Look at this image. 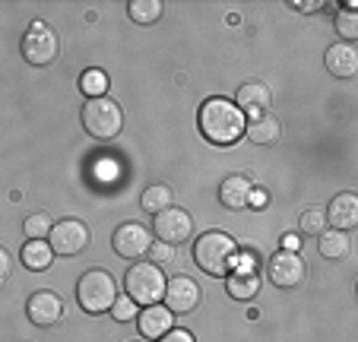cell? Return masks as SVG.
I'll return each instance as SVG.
<instances>
[{
    "mask_svg": "<svg viewBox=\"0 0 358 342\" xmlns=\"http://www.w3.org/2000/svg\"><path fill=\"white\" fill-rule=\"evenodd\" d=\"M244 114L229 99H206L200 105V134L216 146H231L244 136Z\"/></svg>",
    "mask_w": 358,
    "mask_h": 342,
    "instance_id": "6da1fadb",
    "label": "cell"
},
{
    "mask_svg": "<svg viewBox=\"0 0 358 342\" xmlns=\"http://www.w3.org/2000/svg\"><path fill=\"white\" fill-rule=\"evenodd\" d=\"M235 257H238V244L231 235L225 231H206L194 241V263L203 269L206 276H229L235 269Z\"/></svg>",
    "mask_w": 358,
    "mask_h": 342,
    "instance_id": "7a4b0ae2",
    "label": "cell"
},
{
    "mask_svg": "<svg viewBox=\"0 0 358 342\" xmlns=\"http://www.w3.org/2000/svg\"><path fill=\"white\" fill-rule=\"evenodd\" d=\"M165 273L162 266H156V263H134V266L127 269V276H124V292H127V298L136 304V308H152V304L162 301L165 295Z\"/></svg>",
    "mask_w": 358,
    "mask_h": 342,
    "instance_id": "3957f363",
    "label": "cell"
},
{
    "mask_svg": "<svg viewBox=\"0 0 358 342\" xmlns=\"http://www.w3.org/2000/svg\"><path fill=\"white\" fill-rule=\"evenodd\" d=\"M115 298H117V285L111 279V273H105V269H89L76 282V304L86 314H105V311H111Z\"/></svg>",
    "mask_w": 358,
    "mask_h": 342,
    "instance_id": "277c9868",
    "label": "cell"
},
{
    "mask_svg": "<svg viewBox=\"0 0 358 342\" xmlns=\"http://www.w3.org/2000/svg\"><path fill=\"white\" fill-rule=\"evenodd\" d=\"M83 127H86L89 136L95 140H115L124 127V114H121V105L108 95L101 99H86L83 105Z\"/></svg>",
    "mask_w": 358,
    "mask_h": 342,
    "instance_id": "5b68a950",
    "label": "cell"
},
{
    "mask_svg": "<svg viewBox=\"0 0 358 342\" xmlns=\"http://www.w3.org/2000/svg\"><path fill=\"white\" fill-rule=\"evenodd\" d=\"M57 54H61V41L45 22H32L26 35H22V57L35 67H48V64L57 61Z\"/></svg>",
    "mask_w": 358,
    "mask_h": 342,
    "instance_id": "8992f818",
    "label": "cell"
},
{
    "mask_svg": "<svg viewBox=\"0 0 358 342\" xmlns=\"http://www.w3.org/2000/svg\"><path fill=\"white\" fill-rule=\"evenodd\" d=\"M48 248L55 250L57 257H76L89 248V228L80 219H64L51 225L48 235Z\"/></svg>",
    "mask_w": 358,
    "mask_h": 342,
    "instance_id": "52a82bcc",
    "label": "cell"
},
{
    "mask_svg": "<svg viewBox=\"0 0 358 342\" xmlns=\"http://www.w3.org/2000/svg\"><path fill=\"white\" fill-rule=\"evenodd\" d=\"M152 219H156V238L162 244L178 248V244H184L194 235V219H190V213L181 206H169V209H162V213H156Z\"/></svg>",
    "mask_w": 358,
    "mask_h": 342,
    "instance_id": "ba28073f",
    "label": "cell"
},
{
    "mask_svg": "<svg viewBox=\"0 0 358 342\" xmlns=\"http://www.w3.org/2000/svg\"><path fill=\"white\" fill-rule=\"evenodd\" d=\"M266 276H270V282L276 289H298L304 282V276H308V266H304V260L298 254L279 250V254H273L270 263H266Z\"/></svg>",
    "mask_w": 358,
    "mask_h": 342,
    "instance_id": "9c48e42d",
    "label": "cell"
},
{
    "mask_svg": "<svg viewBox=\"0 0 358 342\" xmlns=\"http://www.w3.org/2000/svg\"><path fill=\"white\" fill-rule=\"evenodd\" d=\"M111 248L124 260H140L143 254H149L152 241H149V231L140 222H124V225H117L115 235H111Z\"/></svg>",
    "mask_w": 358,
    "mask_h": 342,
    "instance_id": "30bf717a",
    "label": "cell"
},
{
    "mask_svg": "<svg viewBox=\"0 0 358 342\" xmlns=\"http://www.w3.org/2000/svg\"><path fill=\"white\" fill-rule=\"evenodd\" d=\"M162 298L171 314H190V311L200 304V285H196L190 276H175V279L165 282Z\"/></svg>",
    "mask_w": 358,
    "mask_h": 342,
    "instance_id": "8fae6325",
    "label": "cell"
},
{
    "mask_svg": "<svg viewBox=\"0 0 358 342\" xmlns=\"http://www.w3.org/2000/svg\"><path fill=\"white\" fill-rule=\"evenodd\" d=\"M26 317L35 323V327H55V323H61V317H64L61 295H55L51 289L35 292L26 304Z\"/></svg>",
    "mask_w": 358,
    "mask_h": 342,
    "instance_id": "7c38bea8",
    "label": "cell"
},
{
    "mask_svg": "<svg viewBox=\"0 0 358 342\" xmlns=\"http://www.w3.org/2000/svg\"><path fill=\"white\" fill-rule=\"evenodd\" d=\"M270 101H273V92L264 86V83H244L235 95V108L244 114V117H257V114H266L270 111Z\"/></svg>",
    "mask_w": 358,
    "mask_h": 342,
    "instance_id": "4fadbf2b",
    "label": "cell"
},
{
    "mask_svg": "<svg viewBox=\"0 0 358 342\" xmlns=\"http://www.w3.org/2000/svg\"><path fill=\"white\" fill-rule=\"evenodd\" d=\"M171 323H175V314H171L169 308H162V304L143 308L140 314H136V327H140V336H143V339H152V342H156L159 336L169 333Z\"/></svg>",
    "mask_w": 358,
    "mask_h": 342,
    "instance_id": "5bb4252c",
    "label": "cell"
},
{
    "mask_svg": "<svg viewBox=\"0 0 358 342\" xmlns=\"http://www.w3.org/2000/svg\"><path fill=\"white\" fill-rule=\"evenodd\" d=\"M327 70H330L336 80H352L358 73V51L345 41H336V45L327 48Z\"/></svg>",
    "mask_w": 358,
    "mask_h": 342,
    "instance_id": "9a60e30c",
    "label": "cell"
},
{
    "mask_svg": "<svg viewBox=\"0 0 358 342\" xmlns=\"http://www.w3.org/2000/svg\"><path fill=\"white\" fill-rule=\"evenodd\" d=\"M327 222L336 231H352L358 225V197L355 194H339L327 206Z\"/></svg>",
    "mask_w": 358,
    "mask_h": 342,
    "instance_id": "2e32d148",
    "label": "cell"
},
{
    "mask_svg": "<svg viewBox=\"0 0 358 342\" xmlns=\"http://www.w3.org/2000/svg\"><path fill=\"white\" fill-rule=\"evenodd\" d=\"M260 292V273L250 266V260H244L241 266H235L229 273V295L238 301H248Z\"/></svg>",
    "mask_w": 358,
    "mask_h": 342,
    "instance_id": "e0dca14e",
    "label": "cell"
},
{
    "mask_svg": "<svg viewBox=\"0 0 358 342\" xmlns=\"http://www.w3.org/2000/svg\"><path fill=\"white\" fill-rule=\"evenodd\" d=\"M250 190H254V184L248 175H231L219 184V203L225 209H244L250 203Z\"/></svg>",
    "mask_w": 358,
    "mask_h": 342,
    "instance_id": "ac0fdd59",
    "label": "cell"
},
{
    "mask_svg": "<svg viewBox=\"0 0 358 342\" xmlns=\"http://www.w3.org/2000/svg\"><path fill=\"white\" fill-rule=\"evenodd\" d=\"M250 143H257V146H270V143L279 140L282 134V124H279L276 114H257V117H250L248 127H244Z\"/></svg>",
    "mask_w": 358,
    "mask_h": 342,
    "instance_id": "d6986e66",
    "label": "cell"
},
{
    "mask_svg": "<svg viewBox=\"0 0 358 342\" xmlns=\"http://www.w3.org/2000/svg\"><path fill=\"white\" fill-rule=\"evenodd\" d=\"M320 241H317V250H320V257H327V260H343L345 254H349V235L345 231H320Z\"/></svg>",
    "mask_w": 358,
    "mask_h": 342,
    "instance_id": "ffe728a7",
    "label": "cell"
},
{
    "mask_svg": "<svg viewBox=\"0 0 358 342\" xmlns=\"http://www.w3.org/2000/svg\"><path fill=\"white\" fill-rule=\"evenodd\" d=\"M171 200H175V190H171L169 184H149L140 197V206L156 215V213H162V209H169Z\"/></svg>",
    "mask_w": 358,
    "mask_h": 342,
    "instance_id": "44dd1931",
    "label": "cell"
},
{
    "mask_svg": "<svg viewBox=\"0 0 358 342\" xmlns=\"http://www.w3.org/2000/svg\"><path fill=\"white\" fill-rule=\"evenodd\" d=\"M22 266L32 269V273H41V269L51 266V257H55V250L48 248V241H26V248H22Z\"/></svg>",
    "mask_w": 358,
    "mask_h": 342,
    "instance_id": "7402d4cb",
    "label": "cell"
},
{
    "mask_svg": "<svg viewBox=\"0 0 358 342\" xmlns=\"http://www.w3.org/2000/svg\"><path fill=\"white\" fill-rule=\"evenodd\" d=\"M127 13H130V20L140 22V26H152V22H159V16H162V3H159V0H130Z\"/></svg>",
    "mask_w": 358,
    "mask_h": 342,
    "instance_id": "603a6c76",
    "label": "cell"
},
{
    "mask_svg": "<svg viewBox=\"0 0 358 342\" xmlns=\"http://www.w3.org/2000/svg\"><path fill=\"white\" fill-rule=\"evenodd\" d=\"M80 92L86 99H101V95H108V73L105 70H86L80 76Z\"/></svg>",
    "mask_w": 358,
    "mask_h": 342,
    "instance_id": "cb8c5ba5",
    "label": "cell"
},
{
    "mask_svg": "<svg viewBox=\"0 0 358 342\" xmlns=\"http://www.w3.org/2000/svg\"><path fill=\"white\" fill-rule=\"evenodd\" d=\"M51 225H55V222H51L48 213H32L22 222V231H26L29 241H45V238L51 235Z\"/></svg>",
    "mask_w": 358,
    "mask_h": 342,
    "instance_id": "d4e9b609",
    "label": "cell"
},
{
    "mask_svg": "<svg viewBox=\"0 0 358 342\" xmlns=\"http://www.w3.org/2000/svg\"><path fill=\"white\" fill-rule=\"evenodd\" d=\"M298 228H301V235H320L327 231V213L320 206H308L298 219Z\"/></svg>",
    "mask_w": 358,
    "mask_h": 342,
    "instance_id": "484cf974",
    "label": "cell"
},
{
    "mask_svg": "<svg viewBox=\"0 0 358 342\" xmlns=\"http://www.w3.org/2000/svg\"><path fill=\"white\" fill-rule=\"evenodd\" d=\"M336 32H339V38H345V45H352V38H358V13L343 10L336 16Z\"/></svg>",
    "mask_w": 358,
    "mask_h": 342,
    "instance_id": "4316f807",
    "label": "cell"
},
{
    "mask_svg": "<svg viewBox=\"0 0 358 342\" xmlns=\"http://www.w3.org/2000/svg\"><path fill=\"white\" fill-rule=\"evenodd\" d=\"M136 314H140V311H136V304L130 301L127 295H124V298H115V304H111V317H115V320H121V323L136 320Z\"/></svg>",
    "mask_w": 358,
    "mask_h": 342,
    "instance_id": "83f0119b",
    "label": "cell"
},
{
    "mask_svg": "<svg viewBox=\"0 0 358 342\" xmlns=\"http://www.w3.org/2000/svg\"><path fill=\"white\" fill-rule=\"evenodd\" d=\"M149 254H152V263H156V266H162V263H169L171 257H175V248H171V244L156 241V248H149Z\"/></svg>",
    "mask_w": 358,
    "mask_h": 342,
    "instance_id": "f1b7e54d",
    "label": "cell"
},
{
    "mask_svg": "<svg viewBox=\"0 0 358 342\" xmlns=\"http://www.w3.org/2000/svg\"><path fill=\"white\" fill-rule=\"evenodd\" d=\"M156 342H194V336H190L187 329H169V333L159 336Z\"/></svg>",
    "mask_w": 358,
    "mask_h": 342,
    "instance_id": "f546056e",
    "label": "cell"
},
{
    "mask_svg": "<svg viewBox=\"0 0 358 342\" xmlns=\"http://www.w3.org/2000/svg\"><path fill=\"white\" fill-rule=\"evenodd\" d=\"M10 269H13V260H10V254L3 248H0V282L10 276Z\"/></svg>",
    "mask_w": 358,
    "mask_h": 342,
    "instance_id": "4dcf8cb0",
    "label": "cell"
},
{
    "mask_svg": "<svg viewBox=\"0 0 358 342\" xmlns=\"http://www.w3.org/2000/svg\"><path fill=\"white\" fill-rule=\"evenodd\" d=\"M298 248H301L298 235H285V238H282V250H292V254H298Z\"/></svg>",
    "mask_w": 358,
    "mask_h": 342,
    "instance_id": "1f68e13d",
    "label": "cell"
},
{
    "mask_svg": "<svg viewBox=\"0 0 358 342\" xmlns=\"http://www.w3.org/2000/svg\"><path fill=\"white\" fill-rule=\"evenodd\" d=\"M248 206H266V194H257V190H250V203Z\"/></svg>",
    "mask_w": 358,
    "mask_h": 342,
    "instance_id": "d6a6232c",
    "label": "cell"
},
{
    "mask_svg": "<svg viewBox=\"0 0 358 342\" xmlns=\"http://www.w3.org/2000/svg\"><path fill=\"white\" fill-rule=\"evenodd\" d=\"M292 7H298V10H317L320 3H301V0H295V3H292Z\"/></svg>",
    "mask_w": 358,
    "mask_h": 342,
    "instance_id": "836d02e7",
    "label": "cell"
}]
</instances>
